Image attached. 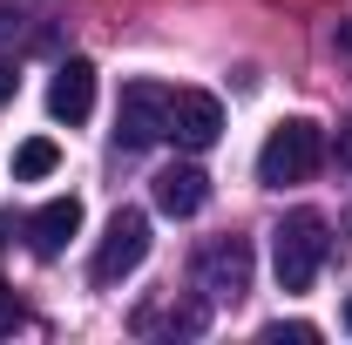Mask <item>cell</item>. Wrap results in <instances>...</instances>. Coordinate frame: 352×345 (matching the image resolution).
I'll return each instance as SVG.
<instances>
[{
  "label": "cell",
  "mask_w": 352,
  "mask_h": 345,
  "mask_svg": "<svg viewBox=\"0 0 352 345\" xmlns=\"http://www.w3.org/2000/svg\"><path fill=\"white\" fill-rule=\"evenodd\" d=\"M88 109H95V68L75 54V61H61L54 82H47V115H54V122H88Z\"/></svg>",
  "instance_id": "cell-7"
},
{
  "label": "cell",
  "mask_w": 352,
  "mask_h": 345,
  "mask_svg": "<svg viewBox=\"0 0 352 345\" xmlns=\"http://www.w3.org/2000/svg\"><path fill=\"white\" fill-rule=\"evenodd\" d=\"M318 163H325V129L305 122V115H292V122H278V129L264 135V149H258V183L285 190V183L318 176Z\"/></svg>",
  "instance_id": "cell-1"
},
{
  "label": "cell",
  "mask_w": 352,
  "mask_h": 345,
  "mask_svg": "<svg viewBox=\"0 0 352 345\" xmlns=\"http://www.w3.org/2000/svg\"><path fill=\"white\" fill-rule=\"evenodd\" d=\"M176 149H210L223 135V102L204 95V88H170V129H163Z\"/></svg>",
  "instance_id": "cell-6"
},
{
  "label": "cell",
  "mask_w": 352,
  "mask_h": 345,
  "mask_svg": "<svg viewBox=\"0 0 352 345\" xmlns=\"http://www.w3.org/2000/svg\"><path fill=\"white\" fill-rule=\"evenodd\" d=\"M14 325H21V298H14V291H7V285H0V339H7V332H14Z\"/></svg>",
  "instance_id": "cell-12"
},
{
  "label": "cell",
  "mask_w": 352,
  "mask_h": 345,
  "mask_svg": "<svg viewBox=\"0 0 352 345\" xmlns=\"http://www.w3.org/2000/svg\"><path fill=\"white\" fill-rule=\"evenodd\" d=\"M332 47H339V61L352 68V21H339V34H332Z\"/></svg>",
  "instance_id": "cell-13"
},
{
  "label": "cell",
  "mask_w": 352,
  "mask_h": 345,
  "mask_svg": "<svg viewBox=\"0 0 352 345\" xmlns=\"http://www.w3.org/2000/svg\"><path fill=\"white\" fill-rule=\"evenodd\" d=\"M271 258H278V285H285V291H311V278H318V264H325V216L318 210H292L278 223Z\"/></svg>",
  "instance_id": "cell-2"
},
{
  "label": "cell",
  "mask_w": 352,
  "mask_h": 345,
  "mask_svg": "<svg viewBox=\"0 0 352 345\" xmlns=\"http://www.w3.org/2000/svg\"><path fill=\"white\" fill-rule=\"evenodd\" d=\"M251 244L244 237H217V244H204L197 251V291L210 304H237L244 291H251Z\"/></svg>",
  "instance_id": "cell-4"
},
{
  "label": "cell",
  "mask_w": 352,
  "mask_h": 345,
  "mask_svg": "<svg viewBox=\"0 0 352 345\" xmlns=\"http://www.w3.org/2000/svg\"><path fill=\"white\" fill-rule=\"evenodd\" d=\"M75 230H82V203H75V197H54V203H41V210L28 216V244H34V258H61Z\"/></svg>",
  "instance_id": "cell-8"
},
{
  "label": "cell",
  "mask_w": 352,
  "mask_h": 345,
  "mask_svg": "<svg viewBox=\"0 0 352 345\" xmlns=\"http://www.w3.org/2000/svg\"><path fill=\"white\" fill-rule=\"evenodd\" d=\"M163 129H170V88L129 82L122 102H116V142L122 149H149V142H163Z\"/></svg>",
  "instance_id": "cell-5"
},
{
  "label": "cell",
  "mask_w": 352,
  "mask_h": 345,
  "mask_svg": "<svg viewBox=\"0 0 352 345\" xmlns=\"http://www.w3.org/2000/svg\"><path fill=\"white\" fill-rule=\"evenodd\" d=\"M54 163H61V149H54L47 135H34V142H21V149H14V176H21V183H34V176H47Z\"/></svg>",
  "instance_id": "cell-10"
},
{
  "label": "cell",
  "mask_w": 352,
  "mask_h": 345,
  "mask_svg": "<svg viewBox=\"0 0 352 345\" xmlns=\"http://www.w3.org/2000/svg\"><path fill=\"white\" fill-rule=\"evenodd\" d=\"M346 332H352V304H346Z\"/></svg>",
  "instance_id": "cell-16"
},
{
  "label": "cell",
  "mask_w": 352,
  "mask_h": 345,
  "mask_svg": "<svg viewBox=\"0 0 352 345\" xmlns=\"http://www.w3.org/2000/svg\"><path fill=\"white\" fill-rule=\"evenodd\" d=\"M14 88H21V75H14V68L0 61V102H14Z\"/></svg>",
  "instance_id": "cell-14"
},
{
  "label": "cell",
  "mask_w": 352,
  "mask_h": 345,
  "mask_svg": "<svg viewBox=\"0 0 352 345\" xmlns=\"http://www.w3.org/2000/svg\"><path fill=\"white\" fill-rule=\"evenodd\" d=\"M339 163H352V129H346V135H339Z\"/></svg>",
  "instance_id": "cell-15"
},
{
  "label": "cell",
  "mask_w": 352,
  "mask_h": 345,
  "mask_svg": "<svg viewBox=\"0 0 352 345\" xmlns=\"http://www.w3.org/2000/svg\"><path fill=\"white\" fill-rule=\"evenodd\" d=\"M264 345H318V325H264Z\"/></svg>",
  "instance_id": "cell-11"
},
{
  "label": "cell",
  "mask_w": 352,
  "mask_h": 345,
  "mask_svg": "<svg viewBox=\"0 0 352 345\" xmlns=\"http://www.w3.org/2000/svg\"><path fill=\"white\" fill-rule=\"evenodd\" d=\"M142 258H149V216L142 210H116L109 230H102V244H95V258H88V278H95V285H122Z\"/></svg>",
  "instance_id": "cell-3"
},
{
  "label": "cell",
  "mask_w": 352,
  "mask_h": 345,
  "mask_svg": "<svg viewBox=\"0 0 352 345\" xmlns=\"http://www.w3.org/2000/svg\"><path fill=\"white\" fill-rule=\"evenodd\" d=\"M204 203H210V176L197 163H176V170L156 176V210L163 216H197Z\"/></svg>",
  "instance_id": "cell-9"
}]
</instances>
